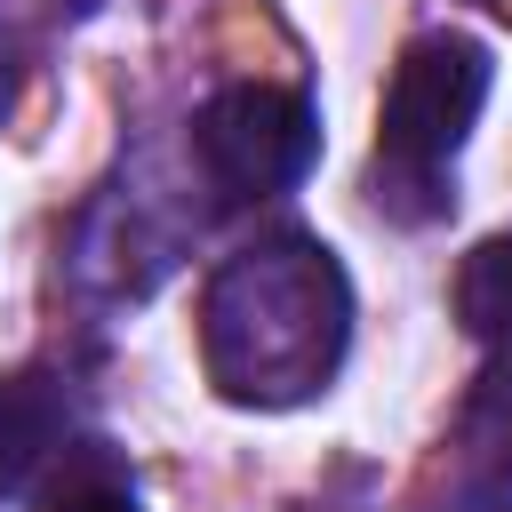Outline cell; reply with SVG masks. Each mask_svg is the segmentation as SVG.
<instances>
[{
	"label": "cell",
	"mask_w": 512,
	"mask_h": 512,
	"mask_svg": "<svg viewBox=\"0 0 512 512\" xmlns=\"http://www.w3.org/2000/svg\"><path fill=\"white\" fill-rule=\"evenodd\" d=\"M344 336H352V280L304 232L240 248L200 296L208 384L240 408H296L328 392Z\"/></svg>",
	"instance_id": "1"
},
{
	"label": "cell",
	"mask_w": 512,
	"mask_h": 512,
	"mask_svg": "<svg viewBox=\"0 0 512 512\" xmlns=\"http://www.w3.org/2000/svg\"><path fill=\"white\" fill-rule=\"evenodd\" d=\"M496 56L472 32H424L400 48L384 112H376V176L392 192H432L440 168L464 152L480 104H488Z\"/></svg>",
	"instance_id": "2"
},
{
	"label": "cell",
	"mask_w": 512,
	"mask_h": 512,
	"mask_svg": "<svg viewBox=\"0 0 512 512\" xmlns=\"http://www.w3.org/2000/svg\"><path fill=\"white\" fill-rule=\"evenodd\" d=\"M192 152L208 168V184L224 200H272L288 184L312 176L320 160V112L304 88H272V80H240L224 96L200 104L192 120Z\"/></svg>",
	"instance_id": "3"
},
{
	"label": "cell",
	"mask_w": 512,
	"mask_h": 512,
	"mask_svg": "<svg viewBox=\"0 0 512 512\" xmlns=\"http://www.w3.org/2000/svg\"><path fill=\"white\" fill-rule=\"evenodd\" d=\"M72 432V408H64V384L40 376V368H16L0 376V496H16Z\"/></svg>",
	"instance_id": "4"
},
{
	"label": "cell",
	"mask_w": 512,
	"mask_h": 512,
	"mask_svg": "<svg viewBox=\"0 0 512 512\" xmlns=\"http://www.w3.org/2000/svg\"><path fill=\"white\" fill-rule=\"evenodd\" d=\"M456 320L480 344H512V232L480 240L456 272Z\"/></svg>",
	"instance_id": "5"
},
{
	"label": "cell",
	"mask_w": 512,
	"mask_h": 512,
	"mask_svg": "<svg viewBox=\"0 0 512 512\" xmlns=\"http://www.w3.org/2000/svg\"><path fill=\"white\" fill-rule=\"evenodd\" d=\"M464 448H472V464H488V472L512 480V360H496L472 384V400H464Z\"/></svg>",
	"instance_id": "6"
},
{
	"label": "cell",
	"mask_w": 512,
	"mask_h": 512,
	"mask_svg": "<svg viewBox=\"0 0 512 512\" xmlns=\"http://www.w3.org/2000/svg\"><path fill=\"white\" fill-rule=\"evenodd\" d=\"M48 512H136V488L104 464V456H80L64 472V488L48 496Z\"/></svg>",
	"instance_id": "7"
},
{
	"label": "cell",
	"mask_w": 512,
	"mask_h": 512,
	"mask_svg": "<svg viewBox=\"0 0 512 512\" xmlns=\"http://www.w3.org/2000/svg\"><path fill=\"white\" fill-rule=\"evenodd\" d=\"M8 104H16V40L0 32V120H8Z\"/></svg>",
	"instance_id": "8"
}]
</instances>
